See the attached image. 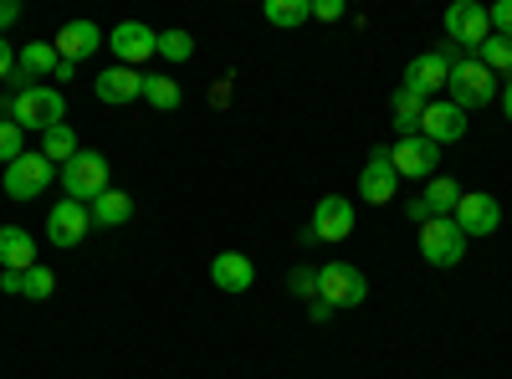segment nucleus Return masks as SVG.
Wrapping results in <instances>:
<instances>
[{
  "mask_svg": "<svg viewBox=\"0 0 512 379\" xmlns=\"http://www.w3.org/2000/svg\"><path fill=\"white\" fill-rule=\"evenodd\" d=\"M93 93H98V103L123 108V103L144 98V72H139V67H108V72L93 77Z\"/></svg>",
  "mask_w": 512,
  "mask_h": 379,
  "instance_id": "f3484780",
  "label": "nucleus"
},
{
  "mask_svg": "<svg viewBox=\"0 0 512 379\" xmlns=\"http://www.w3.org/2000/svg\"><path fill=\"white\" fill-rule=\"evenodd\" d=\"M108 47H113L118 67H139V62H149L159 52V31H149L144 21H118L108 31Z\"/></svg>",
  "mask_w": 512,
  "mask_h": 379,
  "instance_id": "9b49d317",
  "label": "nucleus"
},
{
  "mask_svg": "<svg viewBox=\"0 0 512 379\" xmlns=\"http://www.w3.org/2000/svg\"><path fill=\"white\" fill-rule=\"evenodd\" d=\"M446 93H451V103L461 108V113H472V108H487L492 98H497V77L477 62V57H456L451 62V77H446Z\"/></svg>",
  "mask_w": 512,
  "mask_h": 379,
  "instance_id": "f03ea898",
  "label": "nucleus"
},
{
  "mask_svg": "<svg viewBox=\"0 0 512 379\" xmlns=\"http://www.w3.org/2000/svg\"><path fill=\"white\" fill-rule=\"evenodd\" d=\"M0 190H6L11 200H41V195H47L52 190V159L47 154H21L16 164H6V175H0Z\"/></svg>",
  "mask_w": 512,
  "mask_h": 379,
  "instance_id": "20e7f679",
  "label": "nucleus"
},
{
  "mask_svg": "<svg viewBox=\"0 0 512 379\" xmlns=\"http://www.w3.org/2000/svg\"><path fill=\"white\" fill-rule=\"evenodd\" d=\"M420 134L431 139L436 149H441V144H461V139H466V113H461L451 98H441V103H425Z\"/></svg>",
  "mask_w": 512,
  "mask_h": 379,
  "instance_id": "dca6fc26",
  "label": "nucleus"
},
{
  "mask_svg": "<svg viewBox=\"0 0 512 379\" xmlns=\"http://www.w3.org/2000/svg\"><path fill=\"white\" fill-rule=\"evenodd\" d=\"M318 298L338 313V308H359L364 298H369V282H364V272L359 267H349V262H328V267H318Z\"/></svg>",
  "mask_w": 512,
  "mask_h": 379,
  "instance_id": "39448f33",
  "label": "nucleus"
},
{
  "mask_svg": "<svg viewBox=\"0 0 512 379\" xmlns=\"http://www.w3.org/2000/svg\"><path fill=\"white\" fill-rule=\"evenodd\" d=\"M461 52L451 47H436V52H420V57H410V67H405V82L400 88H410V93H420V98H431V93H441L446 88V77H451V62H456Z\"/></svg>",
  "mask_w": 512,
  "mask_h": 379,
  "instance_id": "0eeeda50",
  "label": "nucleus"
},
{
  "mask_svg": "<svg viewBox=\"0 0 512 379\" xmlns=\"http://www.w3.org/2000/svg\"><path fill=\"white\" fill-rule=\"evenodd\" d=\"M180 82L175 77H169V72H154V77H144V103L149 108H159V113H175L180 108Z\"/></svg>",
  "mask_w": 512,
  "mask_h": 379,
  "instance_id": "b1692460",
  "label": "nucleus"
},
{
  "mask_svg": "<svg viewBox=\"0 0 512 379\" xmlns=\"http://www.w3.org/2000/svg\"><path fill=\"white\" fill-rule=\"evenodd\" d=\"M16 21H21V6H16V0H0V36H6Z\"/></svg>",
  "mask_w": 512,
  "mask_h": 379,
  "instance_id": "f704fd0d",
  "label": "nucleus"
},
{
  "mask_svg": "<svg viewBox=\"0 0 512 379\" xmlns=\"http://www.w3.org/2000/svg\"><path fill=\"white\" fill-rule=\"evenodd\" d=\"M159 57L164 62H190L195 57V36L190 31H159Z\"/></svg>",
  "mask_w": 512,
  "mask_h": 379,
  "instance_id": "cd10ccee",
  "label": "nucleus"
},
{
  "mask_svg": "<svg viewBox=\"0 0 512 379\" xmlns=\"http://www.w3.org/2000/svg\"><path fill=\"white\" fill-rule=\"evenodd\" d=\"M67 118V98L57 88H41V82H31V88H16L11 98V123H21L26 134H47L57 129V123Z\"/></svg>",
  "mask_w": 512,
  "mask_h": 379,
  "instance_id": "f257e3e1",
  "label": "nucleus"
},
{
  "mask_svg": "<svg viewBox=\"0 0 512 379\" xmlns=\"http://www.w3.org/2000/svg\"><path fill=\"white\" fill-rule=\"evenodd\" d=\"M62 190H67V200H77V205H93L103 190H113V185H108V159H103L98 149H82L72 164H62Z\"/></svg>",
  "mask_w": 512,
  "mask_h": 379,
  "instance_id": "7ed1b4c3",
  "label": "nucleus"
},
{
  "mask_svg": "<svg viewBox=\"0 0 512 379\" xmlns=\"http://www.w3.org/2000/svg\"><path fill=\"white\" fill-rule=\"evenodd\" d=\"M210 282H216L221 292H231V298H241V292L256 287V267H251V257H241V251H221V257L210 262Z\"/></svg>",
  "mask_w": 512,
  "mask_h": 379,
  "instance_id": "a211bd4d",
  "label": "nucleus"
},
{
  "mask_svg": "<svg viewBox=\"0 0 512 379\" xmlns=\"http://www.w3.org/2000/svg\"><path fill=\"white\" fill-rule=\"evenodd\" d=\"M456 205H461V185L436 175V180H425L420 190V210H425V221H441V216H456Z\"/></svg>",
  "mask_w": 512,
  "mask_h": 379,
  "instance_id": "412c9836",
  "label": "nucleus"
},
{
  "mask_svg": "<svg viewBox=\"0 0 512 379\" xmlns=\"http://www.w3.org/2000/svg\"><path fill=\"white\" fill-rule=\"evenodd\" d=\"M502 113H507V123H512V77L502 82Z\"/></svg>",
  "mask_w": 512,
  "mask_h": 379,
  "instance_id": "4c0bfd02",
  "label": "nucleus"
},
{
  "mask_svg": "<svg viewBox=\"0 0 512 379\" xmlns=\"http://www.w3.org/2000/svg\"><path fill=\"white\" fill-rule=\"evenodd\" d=\"M52 292H57V277H52L47 267H31V272H26V287H21V298H31V303H47Z\"/></svg>",
  "mask_w": 512,
  "mask_h": 379,
  "instance_id": "c756f323",
  "label": "nucleus"
},
{
  "mask_svg": "<svg viewBox=\"0 0 512 379\" xmlns=\"http://www.w3.org/2000/svg\"><path fill=\"white\" fill-rule=\"evenodd\" d=\"M420 257L431 262V267H456V262L466 257V236H461V226H456L451 216L425 221V226H420Z\"/></svg>",
  "mask_w": 512,
  "mask_h": 379,
  "instance_id": "6e6552de",
  "label": "nucleus"
},
{
  "mask_svg": "<svg viewBox=\"0 0 512 379\" xmlns=\"http://www.w3.org/2000/svg\"><path fill=\"white\" fill-rule=\"evenodd\" d=\"M52 47H57V57H62V62H88L98 47H108V36L98 31V21L77 16V21H67V26L57 31V41H52Z\"/></svg>",
  "mask_w": 512,
  "mask_h": 379,
  "instance_id": "ddd939ff",
  "label": "nucleus"
},
{
  "mask_svg": "<svg viewBox=\"0 0 512 379\" xmlns=\"http://www.w3.org/2000/svg\"><path fill=\"white\" fill-rule=\"evenodd\" d=\"M395 185H400V175H395V164H390V149H374L369 164H364V175H359V200L364 205H390L395 200Z\"/></svg>",
  "mask_w": 512,
  "mask_h": 379,
  "instance_id": "2eb2a0df",
  "label": "nucleus"
},
{
  "mask_svg": "<svg viewBox=\"0 0 512 379\" xmlns=\"http://www.w3.org/2000/svg\"><path fill=\"white\" fill-rule=\"evenodd\" d=\"M41 154H47L52 164H72V159L82 154V144H77V134H72V123H57V129L41 134Z\"/></svg>",
  "mask_w": 512,
  "mask_h": 379,
  "instance_id": "393cba45",
  "label": "nucleus"
},
{
  "mask_svg": "<svg viewBox=\"0 0 512 379\" xmlns=\"http://www.w3.org/2000/svg\"><path fill=\"white\" fill-rule=\"evenodd\" d=\"M354 226H359L354 200H344V195H323V200L313 205V226H308V236H318V241H349Z\"/></svg>",
  "mask_w": 512,
  "mask_h": 379,
  "instance_id": "9d476101",
  "label": "nucleus"
},
{
  "mask_svg": "<svg viewBox=\"0 0 512 379\" xmlns=\"http://www.w3.org/2000/svg\"><path fill=\"white\" fill-rule=\"evenodd\" d=\"M36 267V236L21 226H0V272H31Z\"/></svg>",
  "mask_w": 512,
  "mask_h": 379,
  "instance_id": "6ab92c4d",
  "label": "nucleus"
},
{
  "mask_svg": "<svg viewBox=\"0 0 512 379\" xmlns=\"http://www.w3.org/2000/svg\"><path fill=\"white\" fill-rule=\"evenodd\" d=\"M308 313H313V323H328V318H333V308H328L323 298H313V303H308Z\"/></svg>",
  "mask_w": 512,
  "mask_h": 379,
  "instance_id": "e433bc0d",
  "label": "nucleus"
},
{
  "mask_svg": "<svg viewBox=\"0 0 512 379\" xmlns=\"http://www.w3.org/2000/svg\"><path fill=\"white\" fill-rule=\"evenodd\" d=\"M313 16L318 21H344V0H313Z\"/></svg>",
  "mask_w": 512,
  "mask_h": 379,
  "instance_id": "473e14b6",
  "label": "nucleus"
},
{
  "mask_svg": "<svg viewBox=\"0 0 512 379\" xmlns=\"http://www.w3.org/2000/svg\"><path fill=\"white\" fill-rule=\"evenodd\" d=\"M16 77V52H11V41L0 36V82H11Z\"/></svg>",
  "mask_w": 512,
  "mask_h": 379,
  "instance_id": "72a5a7b5",
  "label": "nucleus"
},
{
  "mask_svg": "<svg viewBox=\"0 0 512 379\" xmlns=\"http://www.w3.org/2000/svg\"><path fill=\"white\" fill-rule=\"evenodd\" d=\"M88 216H93V226L118 231V226L134 221V195H123V190H103V195L88 205Z\"/></svg>",
  "mask_w": 512,
  "mask_h": 379,
  "instance_id": "4be33fe9",
  "label": "nucleus"
},
{
  "mask_svg": "<svg viewBox=\"0 0 512 379\" xmlns=\"http://www.w3.org/2000/svg\"><path fill=\"white\" fill-rule=\"evenodd\" d=\"M267 21L282 31L303 26V21H313V0H267Z\"/></svg>",
  "mask_w": 512,
  "mask_h": 379,
  "instance_id": "bb28decb",
  "label": "nucleus"
},
{
  "mask_svg": "<svg viewBox=\"0 0 512 379\" xmlns=\"http://www.w3.org/2000/svg\"><path fill=\"white\" fill-rule=\"evenodd\" d=\"M287 287H292V298L313 303V298H318V267H292V272H287Z\"/></svg>",
  "mask_w": 512,
  "mask_h": 379,
  "instance_id": "7c9ffc66",
  "label": "nucleus"
},
{
  "mask_svg": "<svg viewBox=\"0 0 512 379\" xmlns=\"http://www.w3.org/2000/svg\"><path fill=\"white\" fill-rule=\"evenodd\" d=\"M487 21H492V36H507V41H512V0H497V6H487Z\"/></svg>",
  "mask_w": 512,
  "mask_h": 379,
  "instance_id": "2f4dec72",
  "label": "nucleus"
},
{
  "mask_svg": "<svg viewBox=\"0 0 512 379\" xmlns=\"http://www.w3.org/2000/svg\"><path fill=\"white\" fill-rule=\"evenodd\" d=\"M477 62L492 72V77H512V41L507 36H487L477 47Z\"/></svg>",
  "mask_w": 512,
  "mask_h": 379,
  "instance_id": "a878e982",
  "label": "nucleus"
},
{
  "mask_svg": "<svg viewBox=\"0 0 512 379\" xmlns=\"http://www.w3.org/2000/svg\"><path fill=\"white\" fill-rule=\"evenodd\" d=\"M26 154V129L21 123H11V113L0 118V164H16Z\"/></svg>",
  "mask_w": 512,
  "mask_h": 379,
  "instance_id": "c85d7f7f",
  "label": "nucleus"
},
{
  "mask_svg": "<svg viewBox=\"0 0 512 379\" xmlns=\"http://www.w3.org/2000/svg\"><path fill=\"white\" fill-rule=\"evenodd\" d=\"M425 103H431V98H420V93H410V88H395V98H390V113H395V129H400V139H415V134H420Z\"/></svg>",
  "mask_w": 512,
  "mask_h": 379,
  "instance_id": "5701e85b",
  "label": "nucleus"
},
{
  "mask_svg": "<svg viewBox=\"0 0 512 379\" xmlns=\"http://www.w3.org/2000/svg\"><path fill=\"white\" fill-rule=\"evenodd\" d=\"M390 164H395V175H400V180H436L441 149L425 139V134H415V139H400V144L390 149Z\"/></svg>",
  "mask_w": 512,
  "mask_h": 379,
  "instance_id": "f8f14e48",
  "label": "nucleus"
},
{
  "mask_svg": "<svg viewBox=\"0 0 512 379\" xmlns=\"http://www.w3.org/2000/svg\"><path fill=\"white\" fill-rule=\"evenodd\" d=\"M451 221L461 226L466 241H472V236H492V231L502 226V205H497V195H487V190H461V205H456Z\"/></svg>",
  "mask_w": 512,
  "mask_h": 379,
  "instance_id": "1a4fd4ad",
  "label": "nucleus"
},
{
  "mask_svg": "<svg viewBox=\"0 0 512 379\" xmlns=\"http://www.w3.org/2000/svg\"><path fill=\"white\" fill-rule=\"evenodd\" d=\"M446 36H451V47L472 57L482 41L492 36V21H487V6L482 0H456V6L446 11Z\"/></svg>",
  "mask_w": 512,
  "mask_h": 379,
  "instance_id": "423d86ee",
  "label": "nucleus"
},
{
  "mask_svg": "<svg viewBox=\"0 0 512 379\" xmlns=\"http://www.w3.org/2000/svg\"><path fill=\"white\" fill-rule=\"evenodd\" d=\"M26 287V272H0V292H11V298H21Z\"/></svg>",
  "mask_w": 512,
  "mask_h": 379,
  "instance_id": "c9c22d12",
  "label": "nucleus"
},
{
  "mask_svg": "<svg viewBox=\"0 0 512 379\" xmlns=\"http://www.w3.org/2000/svg\"><path fill=\"white\" fill-rule=\"evenodd\" d=\"M93 231V216H88V205H77V200H62L47 210V236L52 246H82Z\"/></svg>",
  "mask_w": 512,
  "mask_h": 379,
  "instance_id": "4468645a",
  "label": "nucleus"
},
{
  "mask_svg": "<svg viewBox=\"0 0 512 379\" xmlns=\"http://www.w3.org/2000/svg\"><path fill=\"white\" fill-rule=\"evenodd\" d=\"M57 47L52 41H26V47L16 52V77L11 82H21V88H31L36 77H47V72H57Z\"/></svg>",
  "mask_w": 512,
  "mask_h": 379,
  "instance_id": "aec40b11",
  "label": "nucleus"
}]
</instances>
